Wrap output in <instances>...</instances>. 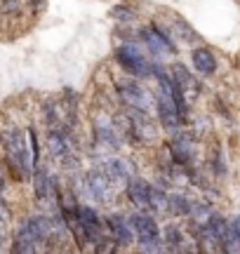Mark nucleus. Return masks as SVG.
<instances>
[{
  "label": "nucleus",
  "instance_id": "nucleus-1",
  "mask_svg": "<svg viewBox=\"0 0 240 254\" xmlns=\"http://www.w3.org/2000/svg\"><path fill=\"white\" fill-rule=\"evenodd\" d=\"M0 144L5 151V165L12 172V177L21 184H28L33 177V158H31V148H28V136L19 127H7L0 132Z\"/></svg>",
  "mask_w": 240,
  "mask_h": 254
},
{
  "label": "nucleus",
  "instance_id": "nucleus-2",
  "mask_svg": "<svg viewBox=\"0 0 240 254\" xmlns=\"http://www.w3.org/2000/svg\"><path fill=\"white\" fill-rule=\"evenodd\" d=\"M127 221L134 231V238H137L141 252H167L160 226L153 219V214H148L146 209H134L127 214Z\"/></svg>",
  "mask_w": 240,
  "mask_h": 254
},
{
  "label": "nucleus",
  "instance_id": "nucleus-3",
  "mask_svg": "<svg viewBox=\"0 0 240 254\" xmlns=\"http://www.w3.org/2000/svg\"><path fill=\"white\" fill-rule=\"evenodd\" d=\"M116 62L120 64V68L122 71H127L129 75H134V78H141V75H148L151 73V62H148L144 52L139 50L137 45H132V43H125V45H120L116 50Z\"/></svg>",
  "mask_w": 240,
  "mask_h": 254
},
{
  "label": "nucleus",
  "instance_id": "nucleus-4",
  "mask_svg": "<svg viewBox=\"0 0 240 254\" xmlns=\"http://www.w3.org/2000/svg\"><path fill=\"white\" fill-rule=\"evenodd\" d=\"M116 87H118V97L125 104V109H137V111H146V113L151 111V94L134 80V75L118 80Z\"/></svg>",
  "mask_w": 240,
  "mask_h": 254
},
{
  "label": "nucleus",
  "instance_id": "nucleus-5",
  "mask_svg": "<svg viewBox=\"0 0 240 254\" xmlns=\"http://www.w3.org/2000/svg\"><path fill=\"white\" fill-rule=\"evenodd\" d=\"M170 158L172 163L184 167L186 172L193 167L195 163V139L191 132H175L172 134V141H170Z\"/></svg>",
  "mask_w": 240,
  "mask_h": 254
},
{
  "label": "nucleus",
  "instance_id": "nucleus-6",
  "mask_svg": "<svg viewBox=\"0 0 240 254\" xmlns=\"http://www.w3.org/2000/svg\"><path fill=\"white\" fill-rule=\"evenodd\" d=\"M85 193H87V198H92L94 202H111L113 195H116V186L109 182V177L102 172V170H92V172L85 174Z\"/></svg>",
  "mask_w": 240,
  "mask_h": 254
},
{
  "label": "nucleus",
  "instance_id": "nucleus-7",
  "mask_svg": "<svg viewBox=\"0 0 240 254\" xmlns=\"http://www.w3.org/2000/svg\"><path fill=\"white\" fill-rule=\"evenodd\" d=\"M156 113H158V123H160V127H163L165 132H170V134L179 132L181 125H184V120H181V116H179V111L175 109V104H172V99H170V94L163 92V90L158 92V97H156Z\"/></svg>",
  "mask_w": 240,
  "mask_h": 254
},
{
  "label": "nucleus",
  "instance_id": "nucleus-8",
  "mask_svg": "<svg viewBox=\"0 0 240 254\" xmlns=\"http://www.w3.org/2000/svg\"><path fill=\"white\" fill-rule=\"evenodd\" d=\"M104 226H106L109 236H111L120 247H127V245H132V243H137L134 231H132V226H129L127 217L120 214V212H111L109 217L104 219Z\"/></svg>",
  "mask_w": 240,
  "mask_h": 254
},
{
  "label": "nucleus",
  "instance_id": "nucleus-9",
  "mask_svg": "<svg viewBox=\"0 0 240 254\" xmlns=\"http://www.w3.org/2000/svg\"><path fill=\"white\" fill-rule=\"evenodd\" d=\"M38 250H43V240L38 238L36 228L31 226V219H24L17 228V236H14V245L12 252H21V254H33Z\"/></svg>",
  "mask_w": 240,
  "mask_h": 254
},
{
  "label": "nucleus",
  "instance_id": "nucleus-10",
  "mask_svg": "<svg viewBox=\"0 0 240 254\" xmlns=\"http://www.w3.org/2000/svg\"><path fill=\"white\" fill-rule=\"evenodd\" d=\"M47 151L57 160H66L71 155L73 146H71L66 127H47Z\"/></svg>",
  "mask_w": 240,
  "mask_h": 254
},
{
  "label": "nucleus",
  "instance_id": "nucleus-11",
  "mask_svg": "<svg viewBox=\"0 0 240 254\" xmlns=\"http://www.w3.org/2000/svg\"><path fill=\"white\" fill-rule=\"evenodd\" d=\"M125 193L127 200L137 209H148V195H151V184L144 182L141 177H129L125 182Z\"/></svg>",
  "mask_w": 240,
  "mask_h": 254
},
{
  "label": "nucleus",
  "instance_id": "nucleus-12",
  "mask_svg": "<svg viewBox=\"0 0 240 254\" xmlns=\"http://www.w3.org/2000/svg\"><path fill=\"white\" fill-rule=\"evenodd\" d=\"M94 141L104 148H109V151H116L120 148V132L118 127L113 125L111 120H99L97 125H94Z\"/></svg>",
  "mask_w": 240,
  "mask_h": 254
},
{
  "label": "nucleus",
  "instance_id": "nucleus-13",
  "mask_svg": "<svg viewBox=\"0 0 240 254\" xmlns=\"http://www.w3.org/2000/svg\"><path fill=\"white\" fill-rule=\"evenodd\" d=\"M191 64L200 75H214L217 71V57L210 47H195L191 52Z\"/></svg>",
  "mask_w": 240,
  "mask_h": 254
},
{
  "label": "nucleus",
  "instance_id": "nucleus-14",
  "mask_svg": "<svg viewBox=\"0 0 240 254\" xmlns=\"http://www.w3.org/2000/svg\"><path fill=\"white\" fill-rule=\"evenodd\" d=\"M139 38L144 40V45L151 50V55L153 57H165V55H175L172 50H170V45H167L165 40H163V36L158 33L153 26H146L139 31Z\"/></svg>",
  "mask_w": 240,
  "mask_h": 254
},
{
  "label": "nucleus",
  "instance_id": "nucleus-15",
  "mask_svg": "<svg viewBox=\"0 0 240 254\" xmlns=\"http://www.w3.org/2000/svg\"><path fill=\"white\" fill-rule=\"evenodd\" d=\"M172 78H175V82L184 90L186 99H188V97H198L200 85H198V80L193 78V73L188 71L184 64H175V66H172Z\"/></svg>",
  "mask_w": 240,
  "mask_h": 254
},
{
  "label": "nucleus",
  "instance_id": "nucleus-16",
  "mask_svg": "<svg viewBox=\"0 0 240 254\" xmlns=\"http://www.w3.org/2000/svg\"><path fill=\"white\" fill-rule=\"evenodd\" d=\"M102 172L109 177V182L116 186V184H125L132 177L129 174V165L125 160H118V158H109V160H104V167Z\"/></svg>",
  "mask_w": 240,
  "mask_h": 254
},
{
  "label": "nucleus",
  "instance_id": "nucleus-17",
  "mask_svg": "<svg viewBox=\"0 0 240 254\" xmlns=\"http://www.w3.org/2000/svg\"><path fill=\"white\" fill-rule=\"evenodd\" d=\"M160 233H163V243H165L167 252H184L186 250V236L177 224H167Z\"/></svg>",
  "mask_w": 240,
  "mask_h": 254
},
{
  "label": "nucleus",
  "instance_id": "nucleus-18",
  "mask_svg": "<svg viewBox=\"0 0 240 254\" xmlns=\"http://www.w3.org/2000/svg\"><path fill=\"white\" fill-rule=\"evenodd\" d=\"M205 226L212 231V236L217 238V243H219V247H226V243H229V221L219 214V212H212L210 217H207V221H205Z\"/></svg>",
  "mask_w": 240,
  "mask_h": 254
},
{
  "label": "nucleus",
  "instance_id": "nucleus-19",
  "mask_svg": "<svg viewBox=\"0 0 240 254\" xmlns=\"http://www.w3.org/2000/svg\"><path fill=\"white\" fill-rule=\"evenodd\" d=\"M148 209H151V212H158V214L170 212V198H167V193L163 189L151 186V195H148Z\"/></svg>",
  "mask_w": 240,
  "mask_h": 254
},
{
  "label": "nucleus",
  "instance_id": "nucleus-20",
  "mask_svg": "<svg viewBox=\"0 0 240 254\" xmlns=\"http://www.w3.org/2000/svg\"><path fill=\"white\" fill-rule=\"evenodd\" d=\"M167 198H170V212L172 214H177V217H188L191 214V202L193 200H188L184 193H170Z\"/></svg>",
  "mask_w": 240,
  "mask_h": 254
},
{
  "label": "nucleus",
  "instance_id": "nucleus-21",
  "mask_svg": "<svg viewBox=\"0 0 240 254\" xmlns=\"http://www.w3.org/2000/svg\"><path fill=\"white\" fill-rule=\"evenodd\" d=\"M224 252H240V214L229 219V243L224 247Z\"/></svg>",
  "mask_w": 240,
  "mask_h": 254
},
{
  "label": "nucleus",
  "instance_id": "nucleus-22",
  "mask_svg": "<svg viewBox=\"0 0 240 254\" xmlns=\"http://www.w3.org/2000/svg\"><path fill=\"white\" fill-rule=\"evenodd\" d=\"M175 28L179 31V36L184 38L186 43H195V40H198V33L193 31V26H188L181 17H175Z\"/></svg>",
  "mask_w": 240,
  "mask_h": 254
},
{
  "label": "nucleus",
  "instance_id": "nucleus-23",
  "mask_svg": "<svg viewBox=\"0 0 240 254\" xmlns=\"http://www.w3.org/2000/svg\"><path fill=\"white\" fill-rule=\"evenodd\" d=\"M111 17L116 19V21H132V19H134V9L129 7V5H116V7L111 9Z\"/></svg>",
  "mask_w": 240,
  "mask_h": 254
},
{
  "label": "nucleus",
  "instance_id": "nucleus-24",
  "mask_svg": "<svg viewBox=\"0 0 240 254\" xmlns=\"http://www.w3.org/2000/svg\"><path fill=\"white\" fill-rule=\"evenodd\" d=\"M212 170L217 177H224L226 174V165H224V155H222V148L214 151V158H212Z\"/></svg>",
  "mask_w": 240,
  "mask_h": 254
},
{
  "label": "nucleus",
  "instance_id": "nucleus-25",
  "mask_svg": "<svg viewBox=\"0 0 240 254\" xmlns=\"http://www.w3.org/2000/svg\"><path fill=\"white\" fill-rule=\"evenodd\" d=\"M0 219L7 224L9 221V209H7V205H5V200H2V195H0Z\"/></svg>",
  "mask_w": 240,
  "mask_h": 254
},
{
  "label": "nucleus",
  "instance_id": "nucleus-26",
  "mask_svg": "<svg viewBox=\"0 0 240 254\" xmlns=\"http://www.w3.org/2000/svg\"><path fill=\"white\" fill-rule=\"evenodd\" d=\"M7 189V177H5V167L0 165V193Z\"/></svg>",
  "mask_w": 240,
  "mask_h": 254
},
{
  "label": "nucleus",
  "instance_id": "nucleus-27",
  "mask_svg": "<svg viewBox=\"0 0 240 254\" xmlns=\"http://www.w3.org/2000/svg\"><path fill=\"white\" fill-rule=\"evenodd\" d=\"M2 226H5V221L0 219V250H2V243H5V231H2Z\"/></svg>",
  "mask_w": 240,
  "mask_h": 254
}]
</instances>
